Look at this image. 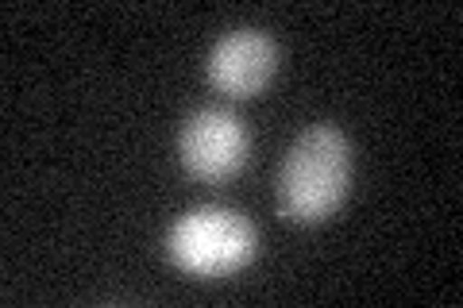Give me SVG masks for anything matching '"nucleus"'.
Segmentation results:
<instances>
[{"mask_svg":"<svg viewBox=\"0 0 463 308\" xmlns=\"http://www.w3.org/2000/svg\"><path fill=\"white\" fill-rule=\"evenodd\" d=\"M352 189V143L336 124H313L286 151L279 170V212L294 224H321Z\"/></svg>","mask_w":463,"mask_h":308,"instance_id":"nucleus-1","label":"nucleus"},{"mask_svg":"<svg viewBox=\"0 0 463 308\" xmlns=\"http://www.w3.org/2000/svg\"><path fill=\"white\" fill-rule=\"evenodd\" d=\"M259 251L255 224L224 204H201L174 219L166 231V258L182 274L224 277L243 270Z\"/></svg>","mask_w":463,"mask_h":308,"instance_id":"nucleus-2","label":"nucleus"},{"mask_svg":"<svg viewBox=\"0 0 463 308\" xmlns=\"http://www.w3.org/2000/svg\"><path fill=\"white\" fill-rule=\"evenodd\" d=\"M248 127L232 108H197L178 131V158L201 182H224L248 163Z\"/></svg>","mask_w":463,"mask_h":308,"instance_id":"nucleus-3","label":"nucleus"},{"mask_svg":"<svg viewBox=\"0 0 463 308\" xmlns=\"http://www.w3.org/2000/svg\"><path fill=\"white\" fill-rule=\"evenodd\" d=\"M274 70H279V47L267 32H255V27H236V32L221 35L205 58L209 85L236 100L263 93Z\"/></svg>","mask_w":463,"mask_h":308,"instance_id":"nucleus-4","label":"nucleus"}]
</instances>
